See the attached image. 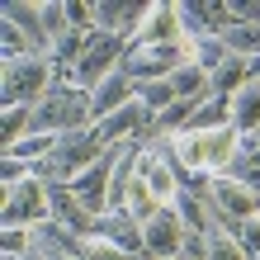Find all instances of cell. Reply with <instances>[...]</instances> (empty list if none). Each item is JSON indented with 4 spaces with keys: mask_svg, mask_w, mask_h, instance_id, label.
I'll return each instance as SVG.
<instances>
[{
    "mask_svg": "<svg viewBox=\"0 0 260 260\" xmlns=\"http://www.w3.org/2000/svg\"><path fill=\"white\" fill-rule=\"evenodd\" d=\"M171 151L180 156L189 175H227V166L237 161L241 151V133L237 128H222V133H175L166 137Z\"/></svg>",
    "mask_w": 260,
    "mask_h": 260,
    "instance_id": "cell-1",
    "label": "cell"
},
{
    "mask_svg": "<svg viewBox=\"0 0 260 260\" xmlns=\"http://www.w3.org/2000/svg\"><path fill=\"white\" fill-rule=\"evenodd\" d=\"M52 90H57V62H52V57L0 62V109H14V104H43Z\"/></svg>",
    "mask_w": 260,
    "mask_h": 260,
    "instance_id": "cell-2",
    "label": "cell"
},
{
    "mask_svg": "<svg viewBox=\"0 0 260 260\" xmlns=\"http://www.w3.org/2000/svg\"><path fill=\"white\" fill-rule=\"evenodd\" d=\"M90 123H95V109H90V90H81V85H57L43 104H34V133L67 137Z\"/></svg>",
    "mask_w": 260,
    "mask_h": 260,
    "instance_id": "cell-3",
    "label": "cell"
},
{
    "mask_svg": "<svg viewBox=\"0 0 260 260\" xmlns=\"http://www.w3.org/2000/svg\"><path fill=\"white\" fill-rule=\"evenodd\" d=\"M123 57H128V38H118V34H90L85 43V52H81V62H76V85L81 90H95L104 76H114L118 67H123Z\"/></svg>",
    "mask_w": 260,
    "mask_h": 260,
    "instance_id": "cell-4",
    "label": "cell"
},
{
    "mask_svg": "<svg viewBox=\"0 0 260 260\" xmlns=\"http://www.w3.org/2000/svg\"><path fill=\"white\" fill-rule=\"evenodd\" d=\"M0 222L5 227H43L52 222V199L43 180H24V185L5 189V204H0Z\"/></svg>",
    "mask_w": 260,
    "mask_h": 260,
    "instance_id": "cell-5",
    "label": "cell"
},
{
    "mask_svg": "<svg viewBox=\"0 0 260 260\" xmlns=\"http://www.w3.org/2000/svg\"><path fill=\"white\" fill-rule=\"evenodd\" d=\"M118 156H123V147H114L109 156H100L90 171H81V175L71 180V194L81 199V208L90 213V218H104V213H109V180H114Z\"/></svg>",
    "mask_w": 260,
    "mask_h": 260,
    "instance_id": "cell-6",
    "label": "cell"
},
{
    "mask_svg": "<svg viewBox=\"0 0 260 260\" xmlns=\"http://www.w3.org/2000/svg\"><path fill=\"white\" fill-rule=\"evenodd\" d=\"M175 43H185V24H180V5L171 0H151L147 10V24L142 34H137L128 48H175Z\"/></svg>",
    "mask_w": 260,
    "mask_h": 260,
    "instance_id": "cell-7",
    "label": "cell"
},
{
    "mask_svg": "<svg viewBox=\"0 0 260 260\" xmlns=\"http://www.w3.org/2000/svg\"><path fill=\"white\" fill-rule=\"evenodd\" d=\"M142 241L156 260H180V246H185V222H180L175 204L161 208L151 222H142Z\"/></svg>",
    "mask_w": 260,
    "mask_h": 260,
    "instance_id": "cell-8",
    "label": "cell"
},
{
    "mask_svg": "<svg viewBox=\"0 0 260 260\" xmlns=\"http://www.w3.org/2000/svg\"><path fill=\"white\" fill-rule=\"evenodd\" d=\"M133 100H137V81H133L123 67H118L114 76H104V81L90 90V109H95V123H100V118H109V114H118V109H123V104H133Z\"/></svg>",
    "mask_w": 260,
    "mask_h": 260,
    "instance_id": "cell-9",
    "label": "cell"
},
{
    "mask_svg": "<svg viewBox=\"0 0 260 260\" xmlns=\"http://www.w3.org/2000/svg\"><path fill=\"white\" fill-rule=\"evenodd\" d=\"M48 199H52V222H62L71 237H95V222L100 218H90V213L81 208V199L71 194V185H48Z\"/></svg>",
    "mask_w": 260,
    "mask_h": 260,
    "instance_id": "cell-10",
    "label": "cell"
},
{
    "mask_svg": "<svg viewBox=\"0 0 260 260\" xmlns=\"http://www.w3.org/2000/svg\"><path fill=\"white\" fill-rule=\"evenodd\" d=\"M95 237L109 241V246L128 251V255H142L147 241H142V222L133 218V213H104V218L95 222Z\"/></svg>",
    "mask_w": 260,
    "mask_h": 260,
    "instance_id": "cell-11",
    "label": "cell"
},
{
    "mask_svg": "<svg viewBox=\"0 0 260 260\" xmlns=\"http://www.w3.org/2000/svg\"><path fill=\"white\" fill-rule=\"evenodd\" d=\"M0 19H10L14 28H24L28 43H34L43 57H52V43H48V28H43V10H38V5H28V0H10Z\"/></svg>",
    "mask_w": 260,
    "mask_h": 260,
    "instance_id": "cell-12",
    "label": "cell"
},
{
    "mask_svg": "<svg viewBox=\"0 0 260 260\" xmlns=\"http://www.w3.org/2000/svg\"><path fill=\"white\" fill-rule=\"evenodd\" d=\"M232 128L241 137H260V81L255 76L232 95Z\"/></svg>",
    "mask_w": 260,
    "mask_h": 260,
    "instance_id": "cell-13",
    "label": "cell"
},
{
    "mask_svg": "<svg viewBox=\"0 0 260 260\" xmlns=\"http://www.w3.org/2000/svg\"><path fill=\"white\" fill-rule=\"evenodd\" d=\"M222 128H232V100L208 95V100L194 109V118H189L185 133H222Z\"/></svg>",
    "mask_w": 260,
    "mask_h": 260,
    "instance_id": "cell-14",
    "label": "cell"
},
{
    "mask_svg": "<svg viewBox=\"0 0 260 260\" xmlns=\"http://www.w3.org/2000/svg\"><path fill=\"white\" fill-rule=\"evenodd\" d=\"M222 48L241 57V62H251V57H260V24H246V19H237L232 28H222Z\"/></svg>",
    "mask_w": 260,
    "mask_h": 260,
    "instance_id": "cell-15",
    "label": "cell"
},
{
    "mask_svg": "<svg viewBox=\"0 0 260 260\" xmlns=\"http://www.w3.org/2000/svg\"><path fill=\"white\" fill-rule=\"evenodd\" d=\"M185 52H189V62L199 67V71H218L222 62H227V57H232V52H227L222 48V38L218 34H204V38H185Z\"/></svg>",
    "mask_w": 260,
    "mask_h": 260,
    "instance_id": "cell-16",
    "label": "cell"
},
{
    "mask_svg": "<svg viewBox=\"0 0 260 260\" xmlns=\"http://www.w3.org/2000/svg\"><path fill=\"white\" fill-rule=\"evenodd\" d=\"M246 81H251V62H241V57H227V62L208 76V90H213V95H222V100H232Z\"/></svg>",
    "mask_w": 260,
    "mask_h": 260,
    "instance_id": "cell-17",
    "label": "cell"
},
{
    "mask_svg": "<svg viewBox=\"0 0 260 260\" xmlns=\"http://www.w3.org/2000/svg\"><path fill=\"white\" fill-rule=\"evenodd\" d=\"M227 175L260 194V142H255V137H241V151H237V161L227 166Z\"/></svg>",
    "mask_w": 260,
    "mask_h": 260,
    "instance_id": "cell-18",
    "label": "cell"
},
{
    "mask_svg": "<svg viewBox=\"0 0 260 260\" xmlns=\"http://www.w3.org/2000/svg\"><path fill=\"white\" fill-rule=\"evenodd\" d=\"M24 57H43V52L28 43L24 28H14L10 19H0V62H24Z\"/></svg>",
    "mask_w": 260,
    "mask_h": 260,
    "instance_id": "cell-19",
    "label": "cell"
},
{
    "mask_svg": "<svg viewBox=\"0 0 260 260\" xmlns=\"http://www.w3.org/2000/svg\"><path fill=\"white\" fill-rule=\"evenodd\" d=\"M28 133H34V104H14V109H0V137H5V147L24 142Z\"/></svg>",
    "mask_w": 260,
    "mask_h": 260,
    "instance_id": "cell-20",
    "label": "cell"
},
{
    "mask_svg": "<svg viewBox=\"0 0 260 260\" xmlns=\"http://www.w3.org/2000/svg\"><path fill=\"white\" fill-rule=\"evenodd\" d=\"M175 100H180V95H175V85H171V81H147V85H137V104L151 114V123H156V118L171 109Z\"/></svg>",
    "mask_w": 260,
    "mask_h": 260,
    "instance_id": "cell-21",
    "label": "cell"
},
{
    "mask_svg": "<svg viewBox=\"0 0 260 260\" xmlns=\"http://www.w3.org/2000/svg\"><path fill=\"white\" fill-rule=\"evenodd\" d=\"M171 85H175V95L180 100H208L213 90H208V71H199L194 62H185L175 76H171Z\"/></svg>",
    "mask_w": 260,
    "mask_h": 260,
    "instance_id": "cell-22",
    "label": "cell"
},
{
    "mask_svg": "<svg viewBox=\"0 0 260 260\" xmlns=\"http://www.w3.org/2000/svg\"><path fill=\"white\" fill-rule=\"evenodd\" d=\"M0 255H34V227H5L0 237Z\"/></svg>",
    "mask_w": 260,
    "mask_h": 260,
    "instance_id": "cell-23",
    "label": "cell"
},
{
    "mask_svg": "<svg viewBox=\"0 0 260 260\" xmlns=\"http://www.w3.org/2000/svg\"><path fill=\"white\" fill-rule=\"evenodd\" d=\"M67 19H71L76 34H100L95 28V5H90V0H67Z\"/></svg>",
    "mask_w": 260,
    "mask_h": 260,
    "instance_id": "cell-24",
    "label": "cell"
},
{
    "mask_svg": "<svg viewBox=\"0 0 260 260\" xmlns=\"http://www.w3.org/2000/svg\"><path fill=\"white\" fill-rule=\"evenodd\" d=\"M24 180H34V161L5 156V166H0V185H5V189H14V185H24Z\"/></svg>",
    "mask_w": 260,
    "mask_h": 260,
    "instance_id": "cell-25",
    "label": "cell"
},
{
    "mask_svg": "<svg viewBox=\"0 0 260 260\" xmlns=\"http://www.w3.org/2000/svg\"><path fill=\"white\" fill-rule=\"evenodd\" d=\"M180 260H208V237H204V232H185Z\"/></svg>",
    "mask_w": 260,
    "mask_h": 260,
    "instance_id": "cell-26",
    "label": "cell"
},
{
    "mask_svg": "<svg viewBox=\"0 0 260 260\" xmlns=\"http://www.w3.org/2000/svg\"><path fill=\"white\" fill-rule=\"evenodd\" d=\"M24 260H48V255H43V251H34V255H24Z\"/></svg>",
    "mask_w": 260,
    "mask_h": 260,
    "instance_id": "cell-27",
    "label": "cell"
}]
</instances>
